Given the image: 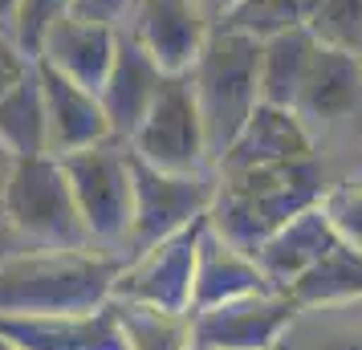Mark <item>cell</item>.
Listing matches in <instances>:
<instances>
[{"mask_svg": "<svg viewBox=\"0 0 362 350\" xmlns=\"http://www.w3.org/2000/svg\"><path fill=\"white\" fill-rule=\"evenodd\" d=\"M118 29L122 25H106V21L66 13L45 29L37 57H45L49 66H57L74 82H82L86 90H102L118 53Z\"/></svg>", "mask_w": 362, "mask_h": 350, "instance_id": "obj_14", "label": "cell"}, {"mask_svg": "<svg viewBox=\"0 0 362 350\" xmlns=\"http://www.w3.org/2000/svg\"><path fill=\"white\" fill-rule=\"evenodd\" d=\"M0 212L33 249H98L57 155L17 159Z\"/></svg>", "mask_w": 362, "mask_h": 350, "instance_id": "obj_4", "label": "cell"}, {"mask_svg": "<svg viewBox=\"0 0 362 350\" xmlns=\"http://www.w3.org/2000/svg\"><path fill=\"white\" fill-rule=\"evenodd\" d=\"M212 25L216 21L204 8V0H134L127 29L159 62L163 74H192Z\"/></svg>", "mask_w": 362, "mask_h": 350, "instance_id": "obj_10", "label": "cell"}, {"mask_svg": "<svg viewBox=\"0 0 362 350\" xmlns=\"http://www.w3.org/2000/svg\"><path fill=\"white\" fill-rule=\"evenodd\" d=\"M334 240H338V233H334L326 208H322V200H317L313 208L297 212L293 220H285L277 233L264 240L261 249H257V265H261V273H264L269 285L289 289V285H293L297 277L334 245Z\"/></svg>", "mask_w": 362, "mask_h": 350, "instance_id": "obj_17", "label": "cell"}, {"mask_svg": "<svg viewBox=\"0 0 362 350\" xmlns=\"http://www.w3.org/2000/svg\"><path fill=\"white\" fill-rule=\"evenodd\" d=\"M322 0H240L232 8L224 25L232 29H245L252 37H273L281 29H297V25H310Z\"/></svg>", "mask_w": 362, "mask_h": 350, "instance_id": "obj_24", "label": "cell"}, {"mask_svg": "<svg viewBox=\"0 0 362 350\" xmlns=\"http://www.w3.org/2000/svg\"><path fill=\"white\" fill-rule=\"evenodd\" d=\"M122 265L127 257L110 249H21L0 265V317L102 310Z\"/></svg>", "mask_w": 362, "mask_h": 350, "instance_id": "obj_1", "label": "cell"}, {"mask_svg": "<svg viewBox=\"0 0 362 350\" xmlns=\"http://www.w3.org/2000/svg\"><path fill=\"white\" fill-rule=\"evenodd\" d=\"M13 167H17V155L0 143V204H4V187H8V180H13Z\"/></svg>", "mask_w": 362, "mask_h": 350, "instance_id": "obj_32", "label": "cell"}, {"mask_svg": "<svg viewBox=\"0 0 362 350\" xmlns=\"http://www.w3.org/2000/svg\"><path fill=\"white\" fill-rule=\"evenodd\" d=\"M358 106H362V53L329 45V41H317L293 110L310 127L313 122L329 127V122L350 118Z\"/></svg>", "mask_w": 362, "mask_h": 350, "instance_id": "obj_13", "label": "cell"}, {"mask_svg": "<svg viewBox=\"0 0 362 350\" xmlns=\"http://www.w3.org/2000/svg\"><path fill=\"white\" fill-rule=\"evenodd\" d=\"M322 37L313 33L310 25L297 29H281V33L261 41V102L273 106H293L305 82V69L313 62Z\"/></svg>", "mask_w": 362, "mask_h": 350, "instance_id": "obj_19", "label": "cell"}, {"mask_svg": "<svg viewBox=\"0 0 362 350\" xmlns=\"http://www.w3.org/2000/svg\"><path fill=\"white\" fill-rule=\"evenodd\" d=\"M322 208H326L334 233L342 236L346 245L362 249V171L329 184L326 196H322Z\"/></svg>", "mask_w": 362, "mask_h": 350, "instance_id": "obj_25", "label": "cell"}, {"mask_svg": "<svg viewBox=\"0 0 362 350\" xmlns=\"http://www.w3.org/2000/svg\"><path fill=\"white\" fill-rule=\"evenodd\" d=\"M29 69H33V53H25L17 37L0 29V98H4Z\"/></svg>", "mask_w": 362, "mask_h": 350, "instance_id": "obj_28", "label": "cell"}, {"mask_svg": "<svg viewBox=\"0 0 362 350\" xmlns=\"http://www.w3.org/2000/svg\"><path fill=\"white\" fill-rule=\"evenodd\" d=\"M115 310H118V326H122L127 350H192L196 346L192 314L147 305V301H131V298H115Z\"/></svg>", "mask_w": 362, "mask_h": 350, "instance_id": "obj_23", "label": "cell"}, {"mask_svg": "<svg viewBox=\"0 0 362 350\" xmlns=\"http://www.w3.org/2000/svg\"><path fill=\"white\" fill-rule=\"evenodd\" d=\"M187 78L196 90L204 131H208V151L216 163L236 143V134L245 131L252 110L261 106V37L216 21L208 45Z\"/></svg>", "mask_w": 362, "mask_h": 350, "instance_id": "obj_3", "label": "cell"}, {"mask_svg": "<svg viewBox=\"0 0 362 350\" xmlns=\"http://www.w3.org/2000/svg\"><path fill=\"white\" fill-rule=\"evenodd\" d=\"M37 78H41V94H45L53 155H69V151H82V147H94V143L115 139L98 90H86L82 82L66 78L45 57H37Z\"/></svg>", "mask_w": 362, "mask_h": 350, "instance_id": "obj_11", "label": "cell"}, {"mask_svg": "<svg viewBox=\"0 0 362 350\" xmlns=\"http://www.w3.org/2000/svg\"><path fill=\"white\" fill-rule=\"evenodd\" d=\"M69 175V187L78 196L82 220L90 240L98 249L127 257V233L134 216V171H131V143L106 139L94 147L57 155Z\"/></svg>", "mask_w": 362, "mask_h": 350, "instance_id": "obj_5", "label": "cell"}, {"mask_svg": "<svg viewBox=\"0 0 362 350\" xmlns=\"http://www.w3.org/2000/svg\"><path fill=\"white\" fill-rule=\"evenodd\" d=\"M21 249H33V245H29V240H25V236H21L13 224H8V216L0 212V265H4L13 252H21Z\"/></svg>", "mask_w": 362, "mask_h": 350, "instance_id": "obj_30", "label": "cell"}, {"mask_svg": "<svg viewBox=\"0 0 362 350\" xmlns=\"http://www.w3.org/2000/svg\"><path fill=\"white\" fill-rule=\"evenodd\" d=\"M277 350H362V298L334 305H297Z\"/></svg>", "mask_w": 362, "mask_h": 350, "instance_id": "obj_20", "label": "cell"}, {"mask_svg": "<svg viewBox=\"0 0 362 350\" xmlns=\"http://www.w3.org/2000/svg\"><path fill=\"white\" fill-rule=\"evenodd\" d=\"M293 314L297 301L289 298V289L264 285L257 293L196 310L192 330H196V346L208 350H277Z\"/></svg>", "mask_w": 362, "mask_h": 350, "instance_id": "obj_8", "label": "cell"}, {"mask_svg": "<svg viewBox=\"0 0 362 350\" xmlns=\"http://www.w3.org/2000/svg\"><path fill=\"white\" fill-rule=\"evenodd\" d=\"M236 4H240V0H204V8L212 13V21H224L232 8H236Z\"/></svg>", "mask_w": 362, "mask_h": 350, "instance_id": "obj_33", "label": "cell"}, {"mask_svg": "<svg viewBox=\"0 0 362 350\" xmlns=\"http://www.w3.org/2000/svg\"><path fill=\"white\" fill-rule=\"evenodd\" d=\"M0 330L25 350H127L115 301L86 314L0 317Z\"/></svg>", "mask_w": 362, "mask_h": 350, "instance_id": "obj_16", "label": "cell"}, {"mask_svg": "<svg viewBox=\"0 0 362 350\" xmlns=\"http://www.w3.org/2000/svg\"><path fill=\"white\" fill-rule=\"evenodd\" d=\"M69 13L90 21H106V25H122V21H131L134 0H69Z\"/></svg>", "mask_w": 362, "mask_h": 350, "instance_id": "obj_29", "label": "cell"}, {"mask_svg": "<svg viewBox=\"0 0 362 350\" xmlns=\"http://www.w3.org/2000/svg\"><path fill=\"white\" fill-rule=\"evenodd\" d=\"M326 196V171L313 159L264 167H216V196L208 208V224L228 245L257 257L269 236L285 220L305 212Z\"/></svg>", "mask_w": 362, "mask_h": 350, "instance_id": "obj_2", "label": "cell"}, {"mask_svg": "<svg viewBox=\"0 0 362 350\" xmlns=\"http://www.w3.org/2000/svg\"><path fill=\"white\" fill-rule=\"evenodd\" d=\"M192 350H208V346H192Z\"/></svg>", "mask_w": 362, "mask_h": 350, "instance_id": "obj_35", "label": "cell"}, {"mask_svg": "<svg viewBox=\"0 0 362 350\" xmlns=\"http://www.w3.org/2000/svg\"><path fill=\"white\" fill-rule=\"evenodd\" d=\"M131 151L151 167L163 171H204L212 163L208 151V131L199 115L196 90L187 74H167L159 98L151 102L147 118L131 134Z\"/></svg>", "mask_w": 362, "mask_h": 350, "instance_id": "obj_7", "label": "cell"}, {"mask_svg": "<svg viewBox=\"0 0 362 350\" xmlns=\"http://www.w3.org/2000/svg\"><path fill=\"white\" fill-rule=\"evenodd\" d=\"M0 350H25V346H17V342H13V338H8V334L0 330Z\"/></svg>", "mask_w": 362, "mask_h": 350, "instance_id": "obj_34", "label": "cell"}, {"mask_svg": "<svg viewBox=\"0 0 362 350\" xmlns=\"http://www.w3.org/2000/svg\"><path fill=\"white\" fill-rule=\"evenodd\" d=\"M289 298L297 305H334V301L362 298V249L346 245L342 236L313 261L293 285Z\"/></svg>", "mask_w": 362, "mask_h": 350, "instance_id": "obj_22", "label": "cell"}, {"mask_svg": "<svg viewBox=\"0 0 362 350\" xmlns=\"http://www.w3.org/2000/svg\"><path fill=\"white\" fill-rule=\"evenodd\" d=\"M313 131L310 122L297 115L293 106H273L261 102L245 131L236 134L216 167H264V163H297V159H313Z\"/></svg>", "mask_w": 362, "mask_h": 350, "instance_id": "obj_15", "label": "cell"}, {"mask_svg": "<svg viewBox=\"0 0 362 350\" xmlns=\"http://www.w3.org/2000/svg\"><path fill=\"white\" fill-rule=\"evenodd\" d=\"M134 171V216L127 233V257L159 245L167 236L192 228L196 220L208 216L216 196V171H163L151 167L131 151Z\"/></svg>", "mask_w": 362, "mask_h": 350, "instance_id": "obj_6", "label": "cell"}, {"mask_svg": "<svg viewBox=\"0 0 362 350\" xmlns=\"http://www.w3.org/2000/svg\"><path fill=\"white\" fill-rule=\"evenodd\" d=\"M204 220H196L192 228H183V233L167 236L159 245L127 257V265H122L118 285H115V298H131V301H147V305H163V310L192 314L196 252H199Z\"/></svg>", "mask_w": 362, "mask_h": 350, "instance_id": "obj_9", "label": "cell"}, {"mask_svg": "<svg viewBox=\"0 0 362 350\" xmlns=\"http://www.w3.org/2000/svg\"><path fill=\"white\" fill-rule=\"evenodd\" d=\"M264 273L257 265V257L245 249L228 245L224 236L216 233L212 224L204 220V233H199V252H196V293H192V314L220 305V301L245 298L264 289Z\"/></svg>", "mask_w": 362, "mask_h": 350, "instance_id": "obj_18", "label": "cell"}, {"mask_svg": "<svg viewBox=\"0 0 362 350\" xmlns=\"http://www.w3.org/2000/svg\"><path fill=\"white\" fill-rule=\"evenodd\" d=\"M310 29L329 45L362 53V0H322Z\"/></svg>", "mask_w": 362, "mask_h": 350, "instance_id": "obj_26", "label": "cell"}, {"mask_svg": "<svg viewBox=\"0 0 362 350\" xmlns=\"http://www.w3.org/2000/svg\"><path fill=\"white\" fill-rule=\"evenodd\" d=\"M0 143L17 159H25V155H53L45 94H41V78H37V57H33V69L0 98Z\"/></svg>", "mask_w": 362, "mask_h": 350, "instance_id": "obj_21", "label": "cell"}, {"mask_svg": "<svg viewBox=\"0 0 362 350\" xmlns=\"http://www.w3.org/2000/svg\"><path fill=\"white\" fill-rule=\"evenodd\" d=\"M17 17H21V0H0V29L17 33Z\"/></svg>", "mask_w": 362, "mask_h": 350, "instance_id": "obj_31", "label": "cell"}, {"mask_svg": "<svg viewBox=\"0 0 362 350\" xmlns=\"http://www.w3.org/2000/svg\"><path fill=\"white\" fill-rule=\"evenodd\" d=\"M163 78H167V74L159 69V62H155V57L134 41L131 29H118L115 66H110V74H106V82H102V90H98L115 139L131 143V134L139 131V122L147 118L151 102L159 98Z\"/></svg>", "mask_w": 362, "mask_h": 350, "instance_id": "obj_12", "label": "cell"}, {"mask_svg": "<svg viewBox=\"0 0 362 350\" xmlns=\"http://www.w3.org/2000/svg\"><path fill=\"white\" fill-rule=\"evenodd\" d=\"M69 13V0H21V17H17V41L25 53L41 49V37H45V29H49L57 17H66Z\"/></svg>", "mask_w": 362, "mask_h": 350, "instance_id": "obj_27", "label": "cell"}]
</instances>
